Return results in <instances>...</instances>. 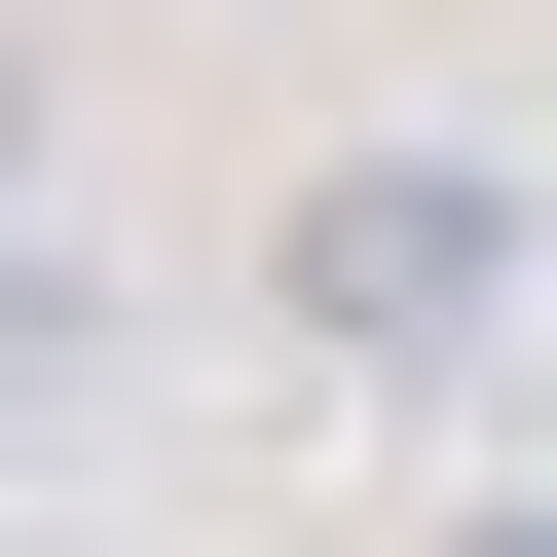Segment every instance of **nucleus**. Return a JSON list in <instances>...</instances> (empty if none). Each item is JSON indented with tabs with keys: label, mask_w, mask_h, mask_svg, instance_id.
Returning a JSON list of instances; mask_svg holds the SVG:
<instances>
[{
	"label": "nucleus",
	"mask_w": 557,
	"mask_h": 557,
	"mask_svg": "<svg viewBox=\"0 0 557 557\" xmlns=\"http://www.w3.org/2000/svg\"><path fill=\"white\" fill-rule=\"evenodd\" d=\"M446 557H557V483H483V520H446Z\"/></svg>",
	"instance_id": "2"
},
{
	"label": "nucleus",
	"mask_w": 557,
	"mask_h": 557,
	"mask_svg": "<svg viewBox=\"0 0 557 557\" xmlns=\"http://www.w3.org/2000/svg\"><path fill=\"white\" fill-rule=\"evenodd\" d=\"M260 298H298V372H483V335H520V186H483V149H298Z\"/></svg>",
	"instance_id": "1"
}]
</instances>
